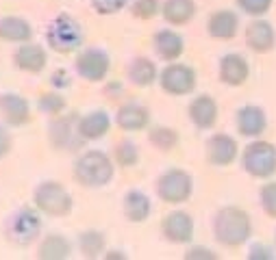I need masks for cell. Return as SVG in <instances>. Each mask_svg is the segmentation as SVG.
Returning a JSON list of instances; mask_svg holds the SVG:
<instances>
[{
    "label": "cell",
    "mask_w": 276,
    "mask_h": 260,
    "mask_svg": "<svg viewBox=\"0 0 276 260\" xmlns=\"http://www.w3.org/2000/svg\"><path fill=\"white\" fill-rule=\"evenodd\" d=\"M274 0H235L237 9L250 17H263L272 9Z\"/></svg>",
    "instance_id": "34"
},
{
    "label": "cell",
    "mask_w": 276,
    "mask_h": 260,
    "mask_svg": "<svg viewBox=\"0 0 276 260\" xmlns=\"http://www.w3.org/2000/svg\"><path fill=\"white\" fill-rule=\"evenodd\" d=\"M152 50L165 63L179 61L183 57V52H185V39H183V35L176 31L161 29L152 35Z\"/></svg>",
    "instance_id": "21"
},
{
    "label": "cell",
    "mask_w": 276,
    "mask_h": 260,
    "mask_svg": "<svg viewBox=\"0 0 276 260\" xmlns=\"http://www.w3.org/2000/svg\"><path fill=\"white\" fill-rule=\"evenodd\" d=\"M248 260H274L276 258V249L270 247L268 243H252L248 247Z\"/></svg>",
    "instance_id": "36"
},
{
    "label": "cell",
    "mask_w": 276,
    "mask_h": 260,
    "mask_svg": "<svg viewBox=\"0 0 276 260\" xmlns=\"http://www.w3.org/2000/svg\"><path fill=\"white\" fill-rule=\"evenodd\" d=\"M81 113H61L48 122V143L57 152H74L85 145V139L78 135Z\"/></svg>",
    "instance_id": "8"
},
{
    "label": "cell",
    "mask_w": 276,
    "mask_h": 260,
    "mask_svg": "<svg viewBox=\"0 0 276 260\" xmlns=\"http://www.w3.org/2000/svg\"><path fill=\"white\" fill-rule=\"evenodd\" d=\"M76 76L87 82H103L111 72V57L100 46H83L74 59Z\"/></svg>",
    "instance_id": "10"
},
{
    "label": "cell",
    "mask_w": 276,
    "mask_h": 260,
    "mask_svg": "<svg viewBox=\"0 0 276 260\" xmlns=\"http://www.w3.org/2000/svg\"><path fill=\"white\" fill-rule=\"evenodd\" d=\"M11 147H13L11 133H9L7 126H5L3 122H0V161H3L9 152H11Z\"/></svg>",
    "instance_id": "39"
},
{
    "label": "cell",
    "mask_w": 276,
    "mask_h": 260,
    "mask_svg": "<svg viewBox=\"0 0 276 260\" xmlns=\"http://www.w3.org/2000/svg\"><path fill=\"white\" fill-rule=\"evenodd\" d=\"M244 39L248 50H252L254 54H268L276 46V31L265 17H252L244 29Z\"/></svg>",
    "instance_id": "14"
},
{
    "label": "cell",
    "mask_w": 276,
    "mask_h": 260,
    "mask_svg": "<svg viewBox=\"0 0 276 260\" xmlns=\"http://www.w3.org/2000/svg\"><path fill=\"white\" fill-rule=\"evenodd\" d=\"M159 76V68L157 63L148 57H135L126 68V78L133 87H140V89H148L157 82Z\"/></svg>",
    "instance_id": "26"
},
{
    "label": "cell",
    "mask_w": 276,
    "mask_h": 260,
    "mask_svg": "<svg viewBox=\"0 0 276 260\" xmlns=\"http://www.w3.org/2000/svg\"><path fill=\"white\" fill-rule=\"evenodd\" d=\"M239 29H242L239 15H237V11H231V9H218L207 20V35L218 41L235 39Z\"/></svg>",
    "instance_id": "19"
},
{
    "label": "cell",
    "mask_w": 276,
    "mask_h": 260,
    "mask_svg": "<svg viewBox=\"0 0 276 260\" xmlns=\"http://www.w3.org/2000/svg\"><path fill=\"white\" fill-rule=\"evenodd\" d=\"M37 111L42 115H48V117H57L61 113H66L68 109V100L66 96L57 89H50V91H44V94L37 96Z\"/></svg>",
    "instance_id": "31"
},
{
    "label": "cell",
    "mask_w": 276,
    "mask_h": 260,
    "mask_svg": "<svg viewBox=\"0 0 276 260\" xmlns=\"http://www.w3.org/2000/svg\"><path fill=\"white\" fill-rule=\"evenodd\" d=\"M218 78L226 87H242L250 78V63L239 52L222 54L218 61Z\"/></svg>",
    "instance_id": "15"
},
{
    "label": "cell",
    "mask_w": 276,
    "mask_h": 260,
    "mask_svg": "<svg viewBox=\"0 0 276 260\" xmlns=\"http://www.w3.org/2000/svg\"><path fill=\"white\" fill-rule=\"evenodd\" d=\"M0 117L3 124L9 128H22L33 119L31 104L22 94L15 91H5L0 94Z\"/></svg>",
    "instance_id": "13"
},
{
    "label": "cell",
    "mask_w": 276,
    "mask_h": 260,
    "mask_svg": "<svg viewBox=\"0 0 276 260\" xmlns=\"http://www.w3.org/2000/svg\"><path fill=\"white\" fill-rule=\"evenodd\" d=\"M13 65L24 74H42L48 65V52L35 41L20 44L13 52Z\"/></svg>",
    "instance_id": "17"
},
{
    "label": "cell",
    "mask_w": 276,
    "mask_h": 260,
    "mask_svg": "<svg viewBox=\"0 0 276 260\" xmlns=\"http://www.w3.org/2000/svg\"><path fill=\"white\" fill-rule=\"evenodd\" d=\"M48 82H50V87H52V89H57V91H61V89H68V87L72 85V74H70L68 70L59 68V70H54V72L50 74Z\"/></svg>",
    "instance_id": "38"
},
{
    "label": "cell",
    "mask_w": 276,
    "mask_h": 260,
    "mask_svg": "<svg viewBox=\"0 0 276 260\" xmlns=\"http://www.w3.org/2000/svg\"><path fill=\"white\" fill-rule=\"evenodd\" d=\"M122 94H124V85L120 80H109L105 85V96L107 98L117 100V98H122Z\"/></svg>",
    "instance_id": "40"
},
{
    "label": "cell",
    "mask_w": 276,
    "mask_h": 260,
    "mask_svg": "<svg viewBox=\"0 0 276 260\" xmlns=\"http://www.w3.org/2000/svg\"><path fill=\"white\" fill-rule=\"evenodd\" d=\"M211 230H213L215 243L228 249H237L244 243H248L252 236V219L248 215V210L235 204L222 206L211 221Z\"/></svg>",
    "instance_id": "1"
},
{
    "label": "cell",
    "mask_w": 276,
    "mask_h": 260,
    "mask_svg": "<svg viewBox=\"0 0 276 260\" xmlns=\"http://www.w3.org/2000/svg\"><path fill=\"white\" fill-rule=\"evenodd\" d=\"M187 115H189V122L198 130H211L218 124V117H220V109H218L215 98L209 94H198L189 102Z\"/></svg>",
    "instance_id": "18"
},
{
    "label": "cell",
    "mask_w": 276,
    "mask_h": 260,
    "mask_svg": "<svg viewBox=\"0 0 276 260\" xmlns=\"http://www.w3.org/2000/svg\"><path fill=\"white\" fill-rule=\"evenodd\" d=\"M103 258H105V260H126L128 254L124 252V249H105Z\"/></svg>",
    "instance_id": "41"
},
{
    "label": "cell",
    "mask_w": 276,
    "mask_h": 260,
    "mask_svg": "<svg viewBox=\"0 0 276 260\" xmlns=\"http://www.w3.org/2000/svg\"><path fill=\"white\" fill-rule=\"evenodd\" d=\"M274 243H276V232H274Z\"/></svg>",
    "instance_id": "42"
},
{
    "label": "cell",
    "mask_w": 276,
    "mask_h": 260,
    "mask_svg": "<svg viewBox=\"0 0 276 260\" xmlns=\"http://www.w3.org/2000/svg\"><path fill=\"white\" fill-rule=\"evenodd\" d=\"M150 111L146 109L144 104L140 102H126L122 104L115 115H113V122L120 130H124V133H140V130H146L150 126Z\"/></svg>",
    "instance_id": "20"
},
{
    "label": "cell",
    "mask_w": 276,
    "mask_h": 260,
    "mask_svg": "<svg viewBox=\"0 0 276 260\" xmlns=\"http://www.w3.org/2000/svg\"><path fill=\"white\" fill-rule=\"evenodd\" d=\"M33 24L20 15H3L0 17V41L9 44H26L33 41Z\"/></svg>",
    "instance_id": "25"
},
{
    "label": "cell",
    "mask_w": 276,
    "mask_h": 260,
    "mask_svg": "<svg viewBox=\"0 0 276 260\" xmlns=\"http://www.w3.org/2000/svg\"><path fill=\"white\" fill-rule=\"evenodd\" d=\"M157 82H159L163 94L174 96V98H183V96H191L196 91L198 74L187 63L172 61V63L165 65L163 70H159Z\"/></svg>",
    "instance_id": "9"
},
{
    "label": "cell",
    "mask_w": 276,
    "mask_h": 260,
    "mask_svg": "<svg viewBox=\"0 0 276 260\" xmlns=\"http://www.w3.org/2000/svg\"><path fill=\"white\" fill-rule=\"evenodd\" d=\"M74 254V245L68 236L59 234V232H50L40 239L37 245V258L40 260H68Z\"/></svg>",
    "instance_id": "24"
},
{
    "label": "cell",
    "mask_w": 276,
    "mask_h": 260,
    "mask_svg": "<svg viewBox=\"0 0 276 260\" xmlns=\"http://www.w3.org/2000/svg\"><path fill=\"white\" fill-rule=\"evenodd\" d=\"M148 143L154 147V150H159V152H172L174 147H176L181 143V135H179V130L176 128H172V126H148Z\"/></svg>",
    "instance_id": "29"
},
{
    "label": "cell",
    "mask_w": 276,
    "mask_h": 260,
    "mask_svg": "<svg viewBox=\"0 0 276 260\" xmlns=\"http://www.w3.org/2000/svg\"><path fill=\"white\" fill-rule=\"evenodd\" d=\"M185 260H215L218 254L213 252L211 247H205V245H189L183 254Z\"/></svg>",
    "instance_id": "37"
},
{
    "label": "cell",
    "mask_w": 276,
    "mask_h": 260,
    "mask_svg": "<svg viewBox=\"0 0 276 260\" xmlns=\"http://www.w3.org/2000/svg\"><path fill=\"white\" fill-rule=\"evenodd\" d=\"M140 145H137L133 139H122V141H117L113 145V163L117 167H122V169H131L140 163Z\"/></svg>",
    "instance_id": "30"
},
{
    "label": "cell",
    "mask_w": 276,
    "mask_h": 260,
    "mask_svg": "<svg viewBox=\"0 0 276 260\" xmlns=\"http://www.w3.org/2000/svg\"><path fill=\"white\" fill-rule=\"evenodd\" d=\"M76 247L85 258H100L107 249V236L103 230H83L76 236Z\"/></svg>",
    "instance_id": "28"
},
{
    "label": "cell",
    "mask_w": 276,
    "mask_h": 260,
    "mask_svg": "<svg viewBox=\"0 0 276 260\" xmlns=\"http://www.w3.org/2000/svg\"><path fill=\"white\" fill-rule=\"evenodd\" d=\"M128 9H131V15L135 20L148 22L161 13V0H133Z\"/></svg>",
    "instance_id": "32"
},
{
    "label": "cell",
    "mask_w": 276,
    "mask_h": 260,
    "mask_svg": "<svg viewBox=\"0 0 276 260\" xmlns=\"http://www.w3.org/2000/svg\"><path fill=\"white\" fill-rule=\"evenodd\" d=\"M242 169L257 180H270L276 174V145L265 139H252L242 150Z\"/></svg>",
    "instance_id": "5"
},
{
    "label": "cell",
    "mask_w": 276,
    "mask_h": 260,
    "mask_svg": "<svg viewBox=\"0 0 276 260\" xmlns=\"http://www.w3.org/2000/svg\"><path fill=\"white\" fill-rule=\"evenodd\" d=\"M196 234V221L187 210H172L161 219V236L170 245H189Z\"/></svg>",
    "instance_id": "11"
},
{
    "label": "cell",
    "mask_w": 276,
    "mask_h": 260,
    "mask_svg": "<svg viewBox=\"0 0 276 260\" xmlns=\"http://www.w3.org/2000/svg\"><path fill=\"white\" fill-rule=\"evenodd\" d=\"M89 5L98 15H115L126 9L128 0H89Z\"/></svg>",
    "instance_id": "35"
},
{
    "label": "cell",
    "mask_w": 276,
    "mask_h": 260,
    "mask_svg": "<svg viewBox=\"0 0 276 260\" xmlns=\"http://www.w3.org/2000/svg\"><path fill=\"white\" fill-rule=\"evenodd\" d=\"M235 128L246 139H259L268 130V115L259 104H244L235 113Z\"/></svg>",
    "instance_id": "16"
},
{
    "label": "cell",
    "mask_w": 276,
    "mask_h": 260,
    "mask_svg": "<svg viewBox=\"0 0 276 260\" xmlns=\"http://www.w3.org/2000/svg\"><path fill=\"white\" fill-rule=\"evenodd\" d=\"M44 37H46V46L57 54L78 52L83 48V44H85L83 24L68 11L57 13L48 24H46Z\"/></svg>",
    "instance_id": "4"
},
{
    "label": "cell",
    "mask_w": 276,
    "mask_h": 260,
    "mask_svg": "<svg viewBox=\"0 0 276 260\" xmlns=\"http://www.w3.org/2000/svg\"><path fill=\"white\" fill-rule=\"evenodd\" d=\"M122 215L131 224H144L152 215V200L142 189H131L122 198Z\"/></svg>",
    "instance_id": "23"
},
{
    "label": "cell",
    "mask_w": 276,
    "mask_h": 260,
    "mask_svg": "<svg viewBox=\"0 0 276 260\" xmlns=\"http://www.w3.org/2000/svg\"><path fill=\"white\" fill-rule=\"evenodd\" d=\"M196 0H163L159 15L170 26H185L196 17Z\"/></svg>",
    "instance_id": "27"
},
{
    "label": "cell",
    "mask_w": 276,
    "mask_h": 260,
    "mask_svg": "<svg viewBox=\"0 0 276 260\" xmlns=\"http://www.w3.org/2000/svg\"><path fill=\"white\" fill-rule=\"evenodd\" d=\"M113 119L105 109H94L85 115H78V135L87 141H98L111 130Z\"/></svg>",
    "instance_id": "22"
},
{
    "label": "cell",
    "mask_w": 276,
    "mask_h": 260,
    "mask_svg": "<svg viewBox=\"0 0 276 260\" xmlns=\"http://www.w3.org/2000/svg\"><path fill=\"white\" fill-rule=\"evenodd\" d=\"M154 193L163 204L179 206L194 195V176L183 167H170L154 180Z\"/></svg>",
    "instance_id": "6"
},
{
    "label": "cell",
    "mask_w": 276,
    "mask_h": 260,
    "mask_svg": "<svg viewBox=\"0 0 276 260\" xmlns=\"http://www.w3.org/2000/svg\"><path fill=\"white\" fill-rule=\"evenodd\" d=\"M115 176L113 159L103 150H85L72 165V178L83 189H103Z\"/></svg>",
    "instance_id": "2"
},
{
    "label": "cell",
    "mask_w": 276,
    "mask_h": 260,
    "mask_svg": "<svg viewBox=\"0 0 276 260\" xmlns=\"http://www.w3.org/2000/svg\"><path fill=\"white\" fill-rule=\"evenodd\" d=\"M33 206L46 217H68L74 208V200L61 182L42 180L33 189Z\"/></svg>",
    "instance_id": "7"
},
{
    "label": "cell",
    "mask_w": 276,
    "mask_h": 260,
    "mask_svg": "<svg viewBox=\"0 0 276 260\" xmlns=\"http://www.w3.org/2000/svg\"><path fill=\"white\" fill-rule=\"evenodd\" d=\"M44 221L42 212L35 206H20L13 212H9L3 221V236L9 245L17 249H26L35 245L42 236Z\"/></svg>",
    "instance_id": "3"
},
{
    "label": "cell",
    "mask_w": 276,
    "mask_h": 260,
    "mask_svg": "<svg viewBox=\"0 0 276 260\" xmlns=\"http://www.w3.org/2000/svg\"><path fill=\"white\" fill-rule=\"evenodd\" d=\"M259 204L268 217L276 219V180H268L259 191Z\"/></svg>",
    "instance_id": "33"
},
{
    "label": "cell",
    "mask_w": 276,
    "mask_h": 260,
    "mask_svg": "<svg viewBox=\"0 0 276 260\" xmlns=\"http://www.w3.org/2000/svg\"><path fill=\"white\" fill-rule=\"evenodd\" d=\"M239 143L237 139L226 133H215L207 139L205 143V159L213 167H228L237 161Z\"/></svg>",
    "instance_id": "12"
}]
</instances>
